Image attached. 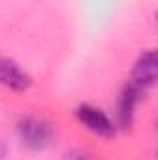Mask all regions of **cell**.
Instances as JSON below:
<instances>
[{"mask_svg": "<svg viewBox=\"0 0 158 160\" xmlns=\"http://www.w3.org/2000/svg\"><path fill=\"white\" fill-rule=\"evenodd\" d=\"M0 160H4V149L0 147Z\"/></svg>", "mask_w": 158, "mask_h": 160, "instance_id": "cell-7", "label": "cell"}, {"mask_svg": "<svg viewBox=\"0 0 158 160\" xmlns=\"http://www.w3.org/2000/svg\"><path fill=\"white\" fill-rule=\"evenodd\" d=\"M17 132L22 145H26L32 151H43L52 142V130L48 123L37 118H24L17 125Z\"/></svg>", "mask_w": 158, "mask_h": 160, "instance_id": "cell-1", "label": "cell"}, {"mask_svg": "<svg viewBox=\"0 0 158 160\" xmlns=\"http://www.w3.org/2000/svg\"><path fill=\"white\" fill-rule=\"evenodd\" d=\"M0 84L15 91H24L30 86V77L15 62L0 58Z\"/></svg>", "mask_w": 158, "mask_h": 160, "instance_id": "cell-4", "label": "cell"}, {"mask_svg": "<svg viewBox=\"0 0 158 160\" xmlns=\"http://www.w3.org/2000/svg\"><path fill=\"white\" fill-rule=\"evenodd\" d=\"M77 118L86 128H89L91 132H95L99 136H112L114 134V123L110 121V118L104 112H101L95 106L82 104L77 110Z\"/></svg>", "mask_w": 158, "mask_h": 160, "instance_id": "cell-2", "label": "cell"}, {"mask_svg": "<svg viewBox=\"0 0 158 160\" xmlns=\"http://www.w3.org/2000/svg\"><path fill=\"white\" fill-rule=\"evenodd\" d=\"M140 95H141V91H140L136 86L128 84V86L125 88V91H123V95H121V99H119V110H117V118H119L121 127H128V125L132 123L134 108H136V102H138Z\"/></svg>", "mask_w": 158, "mask_h": 160, "instance_id": "cell-5", "label": "cell"}, {"mask_svg": "<svg viewBox=\"0 0 158 160\" xmlns=\"http://www.w3.org/2000/svg\"><path fill=\"white\" fill-rule=\"evenodd\" d=\"M156 80V54L155 50H147L145 54L140 56L134 73H132V86H136L140 91L147 89L149 86H153Z\"/></svg>", "mask_w": 158, "mask_h": 160, "instance_id": "cell-3", "label": "cell"}, {"mask_svg": "<svg viewBox=\"0 0 158 160\" xmlns=\"http://www.w3.org/2000/svg\"><path fill=\"white\" fill-rule=\"evenodd\" d=\"M65 160H87V158H86L82 153H67Z\"/></svg>", "mask_w": 158, "mask_h": 160, "instance_id": "cell-6", "label": "cell"}]
</instances>
